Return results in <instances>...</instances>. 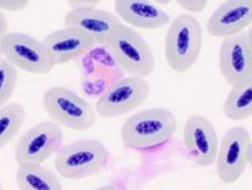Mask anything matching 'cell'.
Segmentation results:
<instances>
[{
	"label": "cell",
	"mask_w": 252,
	"mask_h": 190,
	"mask_svg": "<svg viewBox=\"0 0 252 190\" xmlns=\"http://www.w3.org/2000/svg\"><path fill=\"white\" fill-rule=\"evenodd\" d=\"M252 24V0H226L215 10L206 23V31L215 38L236 36Z\"/></svg>",
	"instance_id": "obj_12"
},
{
	"label": "cell",
	"mask_w": 252,
	"mask_h": 190,
	"mask_svg": "<svg viewBox=\"0 0 252 190\" xmlns=\"http://www.w3.org/2000/svg\"><path fill=\"white\" fill-rule=\"evenodd\" d=\"M8 34V22L6 16L2 11H0V60L2 58V45H4V39Z\"/></svg>",
	"instance_id": "obj_22"
},
{
	"label": "cell",
	"mask_w": 252,
	"mask_h": 190,
	"mask_svg": "<svg viewBox=\"0 0 252 190\" xmlns=\"http://www.w3.org/2000/svg\"><path fill=\"white\" fill-rule=\"evenodd\" d=\"M152 1L155 2L158 5H167L172 1V0H152Z\"/></svg>",
	"instance_id": "obj_25"
},
{
	"label": "cell",
	"mask_w": 252,
	"mask_h": 190,
	"mask_svg": "<svg viewBox=\"0 0 252 190\" xmlns=\"http://www.w3.org/2000/svg\"><path fill=\"white\" fill-rule=\"evenodd\" d=\"M189 13H200L206 8L209 0H172Z\"/></svg>",
	"instance_id": "obj_20"
},
{
	"label": "cell",
	"mask_w": 252,
	"mask_h": 190,
	"mask_svg": "<svg viewBox=\"0 0 252 190\" xmlns=\"http://www.w3.org/2000/svg\"><path fill=\"white\" fill-rule=\"evenodd\" d=\"M103 46L129 76L145 78L154 72L155 57L151 45L130 26L120 23Z\"/></svg>",
	"instance_id": "obj_3"
},
{
	"label": "cell",
	"mask_w": 252,
	"mask_h": 190,
	"mask_svg": "<svg viewBox=\"0 0 252 190\" xmlns=\"http://www.w3.org/2000/svg\"><path fill=\"white\" fill-rule=\"evenodd\" d=\"M18 83L17 69L5 58L0 60V107L6 105Z\"/></svg>",
	"instance_id": "obj_19"
},
{
	"label": "cell",
	"mask_w": 252,
	"mask_h": 190,
	"mask_svg": "<svg viewBox=\"0 0 252 190\" xmlns=\"http://www.w3.org/2000/svg\"><path fill=\"white\" fill-rule=\"evenodd\" d=\"M70 8L76 7H96L101 0H66Z\"/></svg>",
	"instance_id": "obj_23"
},
{
	"label": "cell",
	"mask_w": 252,
	"mask_h": 190,
	"mask_svg": "<svg viewBox=\"0 0 252 190\" xmlns=\"http://www.w3.org/2000/svg\"><path fill=\"white\" fill-rule=\"evenodd\" d=\"M204 44L199 20L191 13L179 14L169 24L165 39V58L174 72L187 73L197 63Z\"/></svg>",
	"instance_id": "obj_2"
},
{
	"label": "cell",
	"mask_w": 252,
	"mask_h": 190,
	"mask_svg": "<svg viewBox=\"0 0 252 190\" xmlns=\"http://www.w3.org/2000/svg\"><path fill=\"white\" fill-rule=\"evenodd\" d=\"M251 154L250 132L243 126L231 127L219 143L215 160L217 176L226 184L237 182L250 164Z\"/></svg>",
	"instance_id": "obj_6"
},
{
	"label": "cell",
	"mask_w": 252,
	"mask_h": 190,
	"mask_svg": "<svg viewBox=\"0 0 252 190\" xmlns=\"http://www.w3.org/2000/svg\"><path fill=\"white\" fill-rule=\"evenodd\" d=\"M95 190H123V189H121L117 186H114V184H109V186H103L101 187V188H97Z\"/></svg>",
	"instance_id": "obj_24"
},
{
	"label": "cell",
	"mask_w": 252,
	"mask_h": 190,
	"mask_svg": "<svg viewBox=\"0 0 252 190\" xmlns=\"http://www.w3.org/2000/svg\"><path fill=\"white\" fill-rule=\"evenodd\" d=\"M43 43L56 66L71 62L96 46L88 35L70 26L50 32L43 39Z\"/></svg>",
	"instance_id": "obj_14"
},
{
	"label": "cell",
	"mask_w": 252,
	"mask_h": 190,
	"mask_svg": "<svg viewBox=\"0 0 252 190\" xmlns=\"http://www.w3.org/2000/svg\"><path fill=\"white\" fill-rule=\"evenodd\" d=\"M117 18L128 26L141 30H158L168 24L171 17L152 0H115Z\"/></svg>",
	"instance_id": "obj_15"
},
{
	"label": "cell",
	"mask_w": 252,
	"mask_h": 190,
	"mask_svg": "<svg viewBox=\"0 0 252 190\" xmlns=\"http://www.w3.org/2000/svg\"><path fill=\"white\" fill-rule=\"evenodd\" d=\"M222 111L232 121H243L252 115V80L231 87Z\"/></svg>",
	"instance_id": "obj_17"
},
{
	"label": "cell",
	"mask_w": 252,
	"mask_h": 190,
	"mask_svg": "<svg viewBox=\"0 0 252 190\" xmlns=\"http://www.w3.org/2000/svg\"><path fill=\"white\" fill-rule=\"evenodd\" d=\"M121 23L115 13L97 7L71 8L64 17V26L88 35L96 45H104L114 29Z\"/></svg>",
	"instance_id": "obj_13"
},
{
	"label": "cell",
	"mask_w": 252,
	"mask_h": 190,
	"mask_svg": "<svg viewBox=\"0 0 252 190\" xmlns=\"http://www.w3.org/2000/svg\"><path fill=\"white\" fill-rule=\"evenodd\" d=\"M2 58L16 69L32 75L49 74L56 67L43 40L24 32H8L2 45Z\"/></svg>",
	"instance_id": "obj_7"
},
{
	"label": "cell",
	"mask_w": 252,
	"mask_h": 190,
	"mask_svg": "<svg viewBox=\"0 0 252 190\" xmlns=\"http://www.w3.org/2000/svg\"><path fill=\"white\" fill-rule=\"evenodd\" d=\"M149 94L151 87L145 78L135 76L119 78L99 96L95 111L102 118H117L145 104Z\"/></svg>",
	"instance_id": "obj_8"
},
{
	"label": "cell",
	"mask_w": 252,
	"mask_h": 190,
	"mask_svg": "<svg viewBox=\"0 0 252 190\" xmlns=\"http://www.w3.org/2000/svg\"><path fill=\"white\" fill-rule=\"evenodd\" d=\"M30 4V0H0V11L20 12Z\"/></svg>",
	"instance_id": "obj_21"
},
{
	"label": "cell",
	"mask_w": 252,
	"mask_h": 190,
	"mask_svg": "<svg viewBox=\"0 0 252 190\" xmlns=\"http://www.w3.org/2000/svg\"><path fill=\"white\" fill-rule=\"evenodd\" d=\"M109 151L96 139H81L62 146L56 154L55 169L65 180L78 181L103 170Z\"/></svg>",
	"instance_id": "obj_5"
},
{
	"label": "cell",
	"mask_w": 252,
	"mask_h": 190,
	"mask_svg": "<svg viewBox=\"0 0 252 190\" xmlns=\"http://www.w3.org/2000/svg\"><path fill=\"white\" fill-rule=\"evenodd\" d=\"M0 190H4V189H2V186H1V183H0Z\"/></svg>",
	"instance_id": "obj_26"
},
{
	"label": "cell",
	"mask_w": 252,
	"mask_h": 190,
	"mask_svg": "<svg viewBox=\"0 0 252 190\" xmlns=\"http://www.w3.org/2000/svg\"><path fill=\"white\" fill-rule=\"evenodd\" d=\"M26 119V111L18 102L0 107V151L16 138Z\"/></svg>",
	"instance_id": "obj_18"
},
{
	"label": "cell",
	"mask_w": 252,
	"mask_h": 190,
	"mask_svg": "<svg viewBox=\"0 0 252 190\" xmlns=\"http://www.w3.org/2000/svg\"><path fill=\"white\" fill-rule=\"evenodd\" d=\"M46 114L61 127L71 131H88L96 124V111L86 99L63 86L46 89L42 98Z\"/></svg>",
	"instance_id": "obj_4"
},
{
	"label": "cell",
	"mask_w": 252,
	"mask_h": 190,
	"mask_svg": "<svg viewBox=\"0 0 252 190\" xmlns=\"http://www.w3.org/2000/svg\"><path fill=\"white\" fill-rule=\"evenodd\" d=\"M219 69L228 86L252 80V43L250 31L222 39L219 48Z\"/></svg>",
	"instance_id": "obj_10"
},
{
	"label": "cell",
	"mask_w": 252,
	"mask_h": 190,
	"mask_svg": "<svg viewBox=\"0 0 252 190\" xmlns=\"http://www.w3.org/2000/svg\"><path fill=\"white\" fill-rule=\"evenodd\" d=\"M16 183L19 190H63L60 178L43 164L18 165Z\"/></svg>",
	"instance_id": "obj_16"
},
{
	"label": "cell",
	"mask_w": 252,
	"mask_h": 190,
	"mask_svg": "<svg viewBox=\"0 0 252 190\" xmlns=\"http://www.w3.org/2000/svg\"><path fill=\"white\" fill-rule=\"evenodd\" d=\"M183 140L195 164L210 166L215 163L219 140L218 133L209 119L200 114L189 116L184 126Z\"/></svg>",
	"instance_id": "obj_11"
},
{
	"label": "cell",
	"mask_w": 252,
	"mask_h": 190,
	"mask_svg": "<svg viewBox=\"0 0 252 190\" xmlns=\"http://www.w3.org/2000/svg\"><path fill=\"white\" fill-rule=\"evenodd\" d=\"M63 143V130L55 121H43L29 128L14 149L18 165L43 164L57 153Z\"/></svg>",
	"instance_id": "obj_9"
},
{
	"label": "cell",
	"mask_w": 252,
	"mask_h": 190,
	"mask_svg": "<svg viewBox=\"0 0 252 190\" xmlns=\"http://www.w3.org/2000/svg\"><path fill=\"white\" fill-rule=\"evenodd\" d=\"M174 113L163 107L140 111L129 116L120 131L122 143L133 150H148L163 145L177 132Z\"/></svg>",
	"instance_id": "obj_1"
}]
</instances>
